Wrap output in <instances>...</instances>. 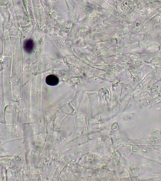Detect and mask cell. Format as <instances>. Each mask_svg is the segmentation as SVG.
Returning <instances> with one entry per match:
<instances>
[{"instance_id": "obj_1", "label": "cell", "mask_w": 161, "mask_h": 181, "mask_svg": "<svg viewBox=\"0 0 161 181\" xmlns=\"http://www.w3.org/2000/svg\"><path fill=\"white\" fill-rule=\"evenodd\" d=\"M58 82H59L58 78L55 75H53V74H50L46 78V84L50 86H55L58 85Z\"/></svg>"}, {"instance_id": "obj_2", "label": "cell", "mask_w": 161, "mask_h": 181, "mask_svg": "<svg viewBox=\"0 0 161 181\" xmlns=\"http://www.w3.org/2000/svg\"><path fill=\"white\" fill-rule=\"evenodd\" d=\"M23 48H24L25 51L26 53H32L34 48V42L31 39L29 40H27L24 42V44H23Z\"/></svg>"}]
</instances>
